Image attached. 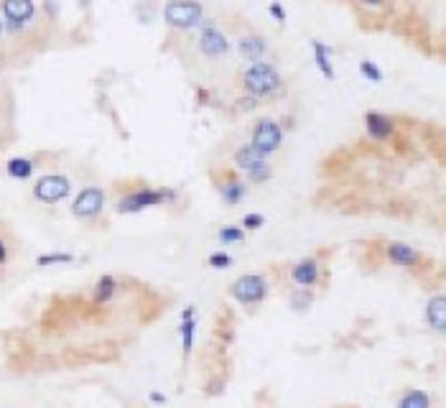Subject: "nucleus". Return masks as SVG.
Listing matches in <instances>:
<instances>
[{
  "label": "nucleus",
  "mask_w": 446,
  "mask_h": 408,
  "mask_svg": "<svg viewBox=\"0 0 446 408\" xmlns=\"http://www.w3.org/2000/svg\"><path fill=\"white\" fill-rule=\"evenodd\" d=\"M240 90L245 95H253V97H258L261 102H266V100H273L285 92V80L276 64L255 62L242 69Z\"/></svg>",
  "instance_id": "f257e3e1"
},
{
  "label": "nucleus",
  "mask_w": 446,
  "mask_h": 408,
  "mask_svg": "<svg viewBox=\"0 0 446 408\" xmlns=\"http://www.w3.org/2000/svg\"><path fill=\"white\" fill-rule=\"evenodd\" d=\"M179 199V192L171 186H138L128 189L123 197L115 202L118 215H138L151 207H163V204H174Z\"/></svg>",
  "instance_id": "f03ea898"
},
{
  "label": "nucleus",
  "mask_w": 446,
  "mask_h": 408,
  "mask_svg": "<svg viewBox=\"0 0 446 408\" xmlns=\"http://www.w3.org/2000/svg\"><path fill=\"white\" fill-rule=\"evenodd\" d=\"M161 16L171 31H197L207 18L205 6L199 0H166Z\"/></svg>",
  "instance_id": "7ed1b4c3"
},
{
  "label": "nucleus",
  "mask_w": 446,
  "mask_h": 408,
  "mask_svg": "<svg viewBox=\"0 0 446 408\" xmlns=\"http://www.w3.org/2000/svg\"><path fill=\"white\" fill-rule=\"evenodd\" d=\"M362 128H365V136L378 146H393L403 136L401 118L383 110H367L362 115Z\"/></svg>",
  "instance_id": "20e7f679"
},
{
  "label": "nucleus",
  "mask_w": 446,
  "mask_h": 408,
  "mask_svg": "<svg viewBox=\"0 0 446 408\" xmlns=\"http://www.w3.org/2000/svg\"><path fill=\"white\" fill-rule=\"evenodd\" d=\"M285 141V130L283 125H281V120L276 118H258L253 123V130H250V146H253L255 151L261 156H266V159H271L276 151L283 146Z\"/></svg>",
  "instance_id": "39448f33"
},
{
  "label": "nucleus",
  "mask_w": 446,
  "mask_h": 408,
  "mask_svg": "<svg viewBox=\"0 0 446 408\" xmlns=\"http://www.w3.org/2000/svg\"><path fill=\"white\" fill-rule=\"evenodd\" d=\"M31 194L36 202L54 207V204L72 197V179H69L67 173H59V171L44 173V176H38V179L33 181Z\"/></svg>",
  "instance_id": "423d86ee"
},
{
  "label": "nucleus",
  "mask_w": 446,
  "mask_h": 408,
  "mask_svg": "<svg viewBox=\"0 0 446 408\" xmlns=\"http://www.w3.org/2000/svg\"><path fill=\"white\" fill-rule=\"evenodd\" d=\"M197 31H199L197 49L199 54L207 56V59H224V56L232 51V43H229L227 33H224L212 18L202 21V26H199Z\"/></svg>",
  "instance_id": "0eeeda50"
},
{
  "label": "nucleus",
  "mask_w": 446,
  "mask_h": 408,
  "mask_svg": "<svg viewBox=\"0 0 446 408\" xmlns=\"http://www.w3.org/2000/svg\"><path fill=\"white\" fill-rule=\"evenodd\" d=\"M268 279L263 273H245L235 284L229 286V296L240 301L242 306H255V304H263L268 299Z\"/></svg>",
  "instance_id": "6e6552de"
},
{
  "label": "nucleus",
  "mask_w": 446,
  "mask_h": 408,
  "mask_svg": "<svg viewBox=\"0 0 446 408\" xmlns=\"http://www.w3.org/2000/svg\"><path fill=\"white\" fill-rule=\"evenodd\" d=\"M0 13H3L6 31L21 36L36 18V0H0Z\"/></svg>",
  "instance_id": "1a4fd4ad"
},
{
  "label": "nucleus",
  "mask_w": 446,
  "mask_h": 408,
  "mask_svg": "<svg viewBox=\"0 0 446 408\" xmlns=\"http://www.w3.org/2000/svg\"><path fill=\"white\" fill-rule=\"evenodd\" d=\"M105 202H107V194L102 186H85L77 192V197L72 199V215L77 220H97L105 210Z\"/></svg>",
  "instance_id": "9d476101"
},
{
  "label": "nucleus",
  "mask_w": 446,
  "mask_h": 408,
  "mask_svg": "<svg viewBox=\"0 0 446 408\" xmlns=\"http://www.w3.org/2000/svg\"><path fill=\"white\" fill-rule=\"evenodd\" d=\"M217 192H219V199H222L227 207H237V204H242L245 197H248V181L240 179V173L237 171L227 168V171L219 173Z\"/></svg>",
  "instance_id": "9b49d317"
},
{
  "label": "nucleus",
  "mask_w": 446,
  "mask_h": 408,
  "mask_svg": "<svg viewBox=\"0 0 446 408\" xmlns=\"http://www.w3.org/2000/svg\"><path fill=\"white\" fill-rule=\"evenodd\" d=\"M235 51L240 54V59H245L248 64L255 62H266L268 56V38L258 31H248L242 33L235 41Z\"/></svg>",
  "instance_id": "f8f14e48"
},
{
  "label": "nucleus",
  "mask_w": 446,
  "mask_h": 408,
  "mask_svg": "<svg viewBox=\"0 0 446 408\" xmlns=\"http://www.w3.org/2000/svg\"><path fill=\"white\" fill-rule=\"evenodd\" d=\"M291 281L296 289H314L322 281V263H319V258L309 255V258L298 260L296 266L291 268Z\"/></svg>",
  "instance_id": "ddd939ff"
},
{
  "label": "nucleus",
  "mask_w": 446,
  "mask_h": 408,
  "mask_svg": "<svg viewBox=\"0 0 446 408\" xmlns=\"http://www.w3.org/2000/svg\"><path fill=\"white\" fill-rule=\"evenodd\" d=\"M385 260L398 268H415V266H421L423 255L418 253L415 247H410L408 242L393 240L385 245Z\"/></svg>",
  "instance_id": "4468645a"
},
{
  "label": "nucleus",
  "mask_w": 446,
  "mask_h": 408,
  "mask_svg": "<svg viewBox=\"0 0 446 408\" xmlns=\"http://www.w3.org/2000/svg\"><path fill=\"white\" fill-rule=\"evenodd\" d=\"M179 337H181V353H184V360H186L192 355L194 340H197V306H194V304H186L184 311H181Z\"/></svg>",
  "instance_id": "2eb2a0df"
},
{
  "label": "nucleus",
  "mask_w": 446,
  "mask_h": 408,
  "mask_svg": "<svg viewBox=\"0 0 446 408\" xmlns=\"http://www.w3.org/2000/svg\"><path fill=\"white\" fill-rule=\"evenodd\" d=\"M423 319L434 332L446 334V294L428 299L426 309H423Z\"/></svg>",
  "instance_id": "dca6fc26"
},
{
  "label": "nucleus",
  "mask_w": 446,
  "mask_h": 408,
  "mask_svg": "<svg viewBox=\"0 0 446 408\" xmlns=\"http://www.w3.org/2000/svg\"><path fill=\"white\" fill-rule=\"evenodd\" d=\"M309 43H311V54H314V64H316V69H319V75H322L324 80L334 82L337 69H334V64H332V49H329L322 38H311Z\"/></svg>",
  "instance_id": "f3484780"
},
{
  "label": "nucleus",
  "mask_w": 446,
  "mask_h": 408,
  "mask_svg": "<svg viewBox=\"0 0 446 408\" xmlns=\"http://www.w3.org/2000/svg\"><path fill=\"white\" fill-rule=\"evenodd\" d=\"M6 173L16 181H28L36 173V161L31 156H13L6 161Z\"/></svg>",
  "instance_id": "a211bd4d"
},
{
  "label": "nucleus",
  "mask_w": 446,
  "mask_h": 408,
  "mask_svg": "<svg viewBox=\"0 0 446 408\" xmlns=\"http://www.w3.org/2000/svg\"><path fill=\"white\" fill-rule=\"evenodd\" d=\"M115 294H118V279L115 276H110V273H105V276H99L97 284H94L92 289V301L94 304H107L115 299Z\"/></svg>",
  "instance_id": "6ab92c4d"
},
{
  "label": "nucleus",
  "mask_w": 446,
  "mask_h": 408,
  "mask_svg": "<svg viewBox=\"0 0 446 408\" xmlns=\"http://www.w3.org/2000/svg\"><path fill=\"white\" fill-rule=\"evenodd\" d=\"M261 159H266V156H261L258 151L250 146V143H242V146H237L235 149V154H232V163H235V168L237 171H248L253 163H258Z\"/></svg>",
  "instance_id": "aec40b11"
},
{
  "label": "nucleus",
  "mask_w": 446,
  "mask_h": 408,
  "mask_svg": "<svg viewBox=\"0 0 446 408\" xmlns=\"http://www.w3.org/2000/svg\"><path fill=\"white\" fill-rule=\"evenodd\" d=\"M271 179H273V163L268 161V159H261V161L253 163V166L245 171V181H248V184L261 186V184H268Z\"/></svg>",
  "instance_id": "412c9836"
},
{
  "label": "nucleus",
  "mask_w": 446,
  "mask_h": 408,
  "mask_svg": "<svg viewBox=\"0 0 446 408\" xmlns=\"http://www.w3.org/2000/svg\"><path fill=\"white\" fill-rule=\"evenodd\" d=\"M396 408H431V396L426 390H408L401 396Z\"/></svg>",
  "instance_id": "4be33fe9"
},
{
  "label": "nucleus",
  "mask_w": 446,
  "mask_h": 408,
  "mask_svg": "<svg viewBox=\"0 0 446 408\" xmlns=\"http://www.w3.org/2000/svg\"><path fill=\"white\" fill-rule=\"evenodd\" d=\"M352 6L357 11L372 13V16H383V13H391L396 0H352Z\"/></svg>",
  "instance_id": "5701e85b"
},
{
  "label": "nucleus",
  "mask_w": 446,
  "mask_h": 408,
  "mask_svg": "<svg viewBox=\"0 0 446 408\" xmlns=\"http://www.w3.org/2000/svg\"><path fill=\"white\" fill-rule=\"evenodd\" d=\"M359 75L365 77L367 82H372V85L385 82V72L378 67V62H372V59H362V62H359Z\"/></svg>",
  "instance_id": "b1692460"
},
{
  "label": "nucleus",
  "mask_w": 446,
  "mask_h": 408,
  "mask_svg": "<svg viewBox=\"0 0 446 408\" xmlns=\"http://www.w3.org/2000/svg\"><path fill=\"white\" fill-rule=\"evenodd\" d=\"M69 263H75V255L72 253H44L36 258V266L38 268H49V266H69Z\"/></svg>",
  "instance_id": "393cba45"
},
{
  "label": "nucleus",
  "mask_w": 446,
  "mask_h": 408,
  "mask_svg": "<svg viewBox=\"0 0 446 408\" xmlns=\"http://www.w3.org/2000/svg\"><path fill=\"white\" fill-rule=\"evenodd\" d=\"M217 237L224 245H237V242L245 240V230H242L240 225H224V227H219Z\"/></svg>",
  "instance_id": "a878e982"
},
{
  "label": "nucleus",
  "mask_w": 446,
  "mask_h": 408,
  "mask_svg": "<svg viewBox=\"0 0 446 408\" xmlns=\"http://www.w3.org/2000/svg\"><path fill=\"white\" fill-rule=\"evenodd\" d=\"M291 309L293 311H306L314 304V294H311V289H296L291 294Z\"/></svg>",
  "instance_id": "bb28decb"
},
{
  "label": "nucleus",
  "mask_w": 446,
  "mask_h": 408,
  "mask_svg": "<svg viewBox=\"0 0 446 408\" xmlns=\"http://www.w3.org/2000/svg\"><path fill=\"white\" fill-rule=\"evenodd\" d=\"M261 105H263L261 100L253 97V95H245V92H242L240 97L235 100V110L237 112H255Z\"/></svg>",
  "instance_id": "cd10ccee"
},
{
  "label": "nucleus",
  "mask_w": 446,
  "mask_h": 408,
  "mask_svg": "<svg viewBox=\"0 0 446 408\" xmlns=\"http://www.w3.org/2000/svg\"><path fill=\"white\" fill-rule=\"evenodd\" d=\"M207 263H210L212 268H217V271H227V268H232V255L224 253V250H217V253H212L210 258H207Z\"/></svg>",
  "instance_id": "c85d7f7f"
},
{
  "label": "nucleus",
  "mask_w": 446,
  "mask_h": 408,
  "mask_svg": "<svg viewBox=\"0 0 446 408\" xmlns=\"http://www.w3.org/2000/svg\"><path fill=\"white\" fill-rule=\"evenodd\" d=\"M268 16H271V18L276 21L278 26L288 23V13H285V6H283V3H278V0L268 3Z\"/></svg>",
  "instance_id": "c756f323"
},
{
  "label": "nucleus",
  "mask_w": 446,
  "mask_h": 408,
  "mask_svg": "<svg viewBox=\"0 0 446 408\" xmlns=\"http://www.w3.org/2000/svg\"><path fill=\"white\" fill-rule=\"evenodd\" d=\"M263 225H266V217L258 215V212H248V215L242 217V225H240V227L245 230V232H253V230H261Z\"/></svg>",
  "instance_id": "7c9ffc66"
},
{
  "label": "nucleus",
  "mask_w": 446,
  "mask_h": 408,
  "mask_svg": "<svg viewBox=\"0 0 446 408\" xmlns=\"http://www.w3.org/2000/svg\"><path fill=\"white\" fill-rule=\"evenodd\" d=\"M136 16H138V21H141L143 26H151V21H153V8H148L146 3H143V6L136 8Z\"/></svg>",
  "instance_id": "2f4dec72"
},
{
  "label": "nucleus",
  "mask_w": 446,
  "mask_h": 408,
  "mask_svg": "<svg viewBox=\"0 0 446 408\" xmlns=\"http://www.w3.org/2000/svg\"><path fill=\"white\" fill-rule=\"evenodd\" d=\"M59 11H62V8H59V0H44V13L49 16L51 21L59 16Z\"/></svg>",
  "instance_id": "473e14b6"
},
{
  "label": "nucleus",
  "mask_w": 446,
  "mask_h": 408,
  "mask_svg": "<svg viewBox=\"0 0 446 408\" xmlns=\"http://www.w3.org/2000/svg\"><path fill=\"white\" fill-rule=\"evenodd\" d=\"M148 401L153 403V406H166V396H163V393H158V390H151L148 393Z\"/></svg>",
  "instance_id": "72a5a7b5"
},
{
  "label": "nucleus",
  "mask_w": 446,
  "mask_h": 408,
  "mask_svg": "<svg viewBox=\"0 0 446 408\" xmlns=\"http://www.w3.org/2000/svg\"><path fill=\"white\" fill-rule=\"evenodd\" d=\"M8 263V245H6V240L0 237V268L6 266Z\"/></svg>",
  "instance_id": "f704fd0d"
},
{
  "label": "nucleus",
  "mask_w": 446,
  "mask_h": 408,
  "mask_svg": "<svg viewBox=\"0 0 446 408\" xmlns=\"http://www.w3.org/2000/svg\"><path fill=\"white\" fill-rule=\"evenodd\" d=\"M207 100H210V95H207L205 90H197V102H199V105H207Z\"/></svg>",
  "instance_id": "c9c22d12"
},
{
  "label": "nucleus",
  "mask_w": 446,
  "mask_h": 408,
  "mask_svg": "<svg viewBox=\"0 0 446 408\" xmlns=\"http://www.w3.org/2000/svg\"><path fill=\"white\" fill-rule=\"evenodd\" d=\"M75 3H77V6L82 8V11H87V8L92 6V0H75Z\"/></svg>",
  "instance_id": "e433bc0d"
},
{
  "label": "nucleus",
  "mask_w": 446,
  "mask_h": 408,
  "mask_svg": "<svg viewBox=\"0 0 446 408\" xmlns=\"http://www.w3.org/2000/svg\"><path fill=\"white\" fill-rule=\"evenodd\" d=\"M6 33V23H3V18H0V36Z\"/></svg>",
  "instance_id": "4c0bfd02"
},
{
  "label": "nucleus",
  "mask_w": 446,
  "mask_h": 408,
  "mask_svg": "<svg viewBox=\"0 0 446 408\" xmlns=\"http://www.w3.org/2000/svg\"><path fill=\"white\" fill-rule=\"evenodd\" d=\"M112 3H115V0H112Z\"/></svg>",
  "instance_id": "58836bf2"
}]
</instances>
